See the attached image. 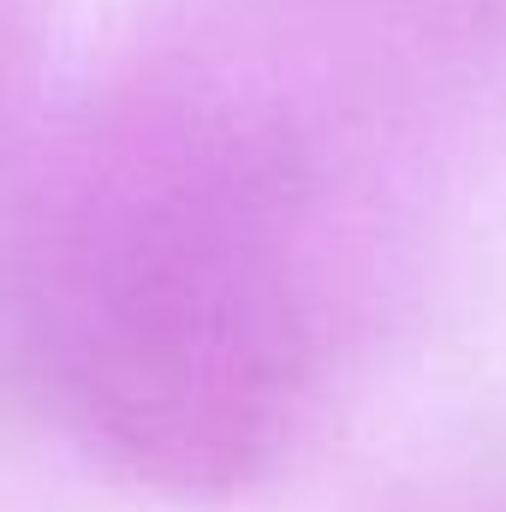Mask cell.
<instances>
[{
  "label": "cell",
  "mask_w": 506,
  "mask_h": 512,
  "mask_svg": "<svg viewBox=\"0 0 506 512\" xmlns=\"http://www.w3.org/2000/svg\"><path fill=\"white\" fill-rule=\"evenodd\" d=\"M364 114L227 36L42 143L0 221V316L84 441L179 489L280 453L376 233Z\"/></svg>",
  "instance_id": "cell-1"
},
{
  "label": "cell",
  "mask_w": 506,
  "mask_h": 512,
  "mask_svg": "<svg viewBox=\"0 0 506 512\" xmlns=\"http://www.w3.org/2000/svg\"><path fill=\"white\" fill-rule=\"evenodd\" d=\"M42 12H48V0H0V155H6L18 114H24V96H30Z\"/></svg>",
  "instance_id": "cell-2"
}]
</instances>
